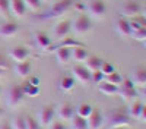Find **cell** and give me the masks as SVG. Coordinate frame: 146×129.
Masks as SVG:
<instances>
[{"label": "cell", "mask_w": 146, "mask_h": 129, "mask_svg": "<svg viewBox=\"0 0 146 129\" xmlns=\"http://www.w3.org/2000/svg\"><path fill=\"white\" fill-rule=\"evenodd\" d=\"M121 96V98H123L124 101H131L133 98L137 97V91L135 88V84L131 82V79L126 78L121 81V84L118 85V92Z\"/></svg>", "instance_id": "1"}, {"label": "cell", "mask_w": 146, "mask_h": 129, "mask_svg": "<svg viewBox=\"0 0 146 129\" xmlns=\"http://www.w3.org/2000/svg\"><path fill=\"white\" fill-rule=\"evenodd\" d=\"M73 3H75V0H58V2H54L53 6L50 7V10H48L47 18H58V16H62L63 13H66V12L73 6Z\"/></svg>", "instance_id": "2"}, {"label": "cell", "mask_w": 146, "mask_h": 129, "mask_svg": "<svg viewBox=\"0 0 146 129\" xmlns=\"http://www.w3.org/2000/svg\"><path fill=\"white\" fill-rule=\"evenodd\" d=\"M108 122L113 128H118V126H129L131 122V117L123 112V110H114L108 114Z\"/></svg>", "instance_id": "3"}, {"label": "cell", "mask_w": 146, "mask_h": 129, "mask_svg": "<svg viewBox=\"0 0 146 129\" xmlns=\"http://www.w3.org/2000/svg\"><path fill=\"white\" fill-rule=\"evenodd\" d=\"M23 98H25V92L22 90V85H13L7 92L6 103L9 107H16L23 101Z\"/></svg>", "instance_id": "4"}, {"label": "cell", "mask_w": 146, "mask_h": 129, "mask_svg": "<svg viewBox=\"0 0 146 129\" xmlns=\"http://www.w3.org/2000/svg\"><path fill=\"white\" fill-rule=\"evenodd\" d=\"M72 28H73V31H75L76 34H85V32H88L92 28L91 19L86 15L80 13V15H78L75 18V21H73V23H72Z\"/></svg>", "instance_id": "5"}, {"label": "cell", "mask_w": 146, "mask_h": 129, "mask_svg": "<svg viewBox=\"0 0 146 129\" xmlns=\"http://www.w3.org/2000/svg\"><path fill=\"white\" fill-rule=\"evenodd\" d=\"M54 117H56V107L51 104L44 106V107L40 110L38 113V122L41 126H48L54 122Z\"/></svg>", "instance_id": "6"}, {"label": "cell", "mask_w": 146, "mask_h": 129, "mask_svg": "<svg viewBox=\"0 0 146 129\" xmlns=\"http://www.w3.org/2000/svg\"><path fill=\"white\" fill-rule=\"evenodd\" d=\"M86 9L94 18H102L107 10V6L102 0H89Z\"/></svg>", "instance_id": "7"}, {"label": "cell", "mask_w": 146, "mask_h": 129, "mask_svg": "<svg viewBox=\"0 0 146 129\" xmlns=\"http://www.w3.org/2000/svg\"><path fill=\"white\" fill-rule=\"evenodd\" d=\"M72 31V22L70 21H60V22H57L56 25H54V28H53V35L56 38H64V37H67L69 35V32Z\"/></svg>", "instance_id": "8"}, {"label": "cell", "mask_w": 146, "mask_h": 129, "mask_svg": "<svg viewBox=\"0 0 146 129\" xmlns=\"http://www.w3.org/2000/svg\"><path fill=\"white\" fill-rule=\"evenodd\" d=\"M9 56L13 59V60L18 62H23V60H28L29 57V49L25 45H15L13 49L9 50Z\"/></svg>", "instance_id": "9"}, {"label": "cell", "mask_w": 146, "mask_h": 129, "mask_svg": "<svg viewBox=\"0 0 146 129\" xmlns=\"http://www.w3.org/2000/svg\"><path fill=\"white\" fill-rule=\"evenodd\" d=\"M86 122H88V129H100L104 122L102 112L100 109H92V113L86 117Z\"/></svg>", "instance_id": "10"}, {"label": "cell", "mask_w": 146, "mask_h": 129, "mask_svg": "<svg viewBox=\"0 0 146 129\" xmlns=\"http://www.w3.org/2000/svg\"><path fill=\"white\" fill-rule=\"evenodd\" d=\"M142 12V6L137 2H127L121 7V13L126 18H136Z\"/></svg>", "instance_id": "11"}, {"label": "cell", "mask_w": 146, "mask_h": 129, "mask_svg": "<svg viewBox=\"0 0 146 129\" xmlns=\"http://www.w3.org/2000/svg\"><path fill=\"white\" fill-rule=\"evenodd\" d=\"M115 31L120 37L129 38L131 37V29H130V23L126 18H118L115 19Z\"/></svg>", "instance_id": "12"}, {"label": "cell", "mask_w": 146, "mask_h": 129, "mask_svg": "<svg viewBox=\"0 0 146 129\" xmlns=\"http://www.w3.org/2000/svg\"><path fill=\"white\" fill-rule=\"evenodd\" d=\"M9 10L12 12V15L21 18V16L25 15L27 5L23 0H9Z\"/></svg>", "instance_id": "13"}, {"label": "cell", "mask_w": 146, "mask_h": 129, "mask_svg": "<svg viewBox=\"0 0 146 129\" xmlns=\"http://www.w3.org/2000/svg\"><path fill=\"white\" fill-rule=\"evenodd\" d=\"M73 75L82 84H91V72L85 66H80V65L75 66L73 68Z\"/></svg>", "instance_id": "14"}, {"label": "cell", "mask_w": 146, "mask_h": 129, "mask_svg": "<svg viewBox=\"0 0 146 129\" xmlns=\"http://www.w3.org/2000/svg\"><path fill=\"white\" fill-rule=\"evenodd\" d=\"M56 114H58V117L63 120H70L72 117L75 116V109H73L72 104L63 103V104L58 106V109L56 110Z\"/></svg>", "instance_id": "15"}, {"label": "cell", "mask_w": 146, "mask_h": 129, "mask_svg": "<svg viewBox=\"0 0 146 129\" xmlns=\"http://www.w3.org/2000/svg\"><path fill=\"white\" fill-rule=\"evenodd\" d=\"M18 32H19V25L16 22H6L0 27V35L5 37V38L13 37V35L18 34Z\"/></svg>", "instance_id": "16"}, {"label": "cell", "mask_w": 146, "mask_h": 129, "mask_svg": "<svg viewBox=\"0 0 146 129\" xmlns=\"http://www.w3.org/2000/svg\"><path fill=\"white\" fill-rule=\"evenodd\" d=\"M56 59L60 65H67L72 59V49H69V47H58V49H56Z\"/></svg>", "instance_id": "17"}, {"label": "cell", "mask_w": 146, "mask_h": 129, "mask_svg": "<svg viewBox=\"0 0 146 129\" xmlns=\"http://www.w3.org/2000/svg\"><path fill=\"white\" fill-rule=\"evenodd\" d=\"M35 41L36 44H38L40 49L42 50H47L51 47V38H50V35H48L47 32H42V31H38V32H35Z\"/></svg>", "instance_id": "18"}, {"label": "cell", "mask_w": 146, "mask_h": 129, "mask_svg": "<svg viewBox=\"0 0 146 129\" xmlns=\"http://www.w3.org/2000/svg\"><path fill=\"white\" fill-rule=\"evenodd\" d=\"M31 69H32V65H31L29 60L18 62V63L15 65V72H16V75L21 76V78H27V76H29Z\"/></svg>", "instance_id": "19"}, {"label": "cell", "mask_w": 146, "mask_h": 129, "mask_svg": "<svg viewBox=\"0 0 146 129\" xmlns=\"http://www.w3.org/2000/svg\"><path fill=\"white\" fill-rule=\"evenodd\" d=\"M79 45H83V44L80 41H78L76 38H73V37H64V38H62V41H60L57 45L50 47L48 51H53V50L58 49V47H69V49H73V47H79Z\"/></svg>", "instance_id": "20"}, {"label": "cell", "mask_w": 146, "mask_h": 129, "mask_svg": "<svg viewBox=\"0 0 146 129\" xmlns=\"http://www.w3.org/2000/svg\"><path fill=\"white\" fill-rule=\"evenodd\" d=\"M131 82L135 85H139V87H145L146 85V68H139L133 72V76H131Z\"/></svg>", "instance_id": "21"}, {"label": "cell", "mask_w": 146, "mask_h": 129, "mask_svg": "<svg viewBox=\"0 0 146 129\" xmlns=\"http://www.w3.org/2000/svg\"><path fill=\"white\" fill-rule=\"evenodd\" d=\"M88 56H89V53L86 51L85 45L73 47L72 49V57H73V60H76V62H85L88 59Z\"/></svg>", "instance_id": "22"}, {"label": "cell", "mask_w": 146, "mask_h": 129, "mask_svg": "<svg viewBox=\"0 0 146 129\" xmlns=\"http://www.w3.org/2000/svg\"><path fill=\"white\" fill-rule=\"evenodd\" d=\"M101 63H102V59H101V57L88 56V59L85 60V68H86L89 72H95V70H100Z\"/></svg>", "instance_id": "23"}, {"label": "cell", "mask_w": 146, "mask_h": 129, "mask_svg": "<svg viewBox=\"0 0 146 129\" xmlns=\"http://www.w3.org/2000/svg\"><path fill=\"white\" fill-rule=\"evenodd\" d=\"M98 90L102 94H105V96H115V94L118 92V87L117 85H113V84L105 82V81H102V82L98 84Z\"/></svg>", "instance_id": "24"}, {"label": "cell", "mask_w": 146, "mask_h": 129, "mask_svg": "<svg viewBox=\"0 0 146 129\" xmlns=\"http://www.w3.org/2000/svg\"><path fill=\"white\" fill-rule=\"evenodd\" d=\"M70 120H72V129H88V122L85 117L75 114Z\"/></svg>", "instance_id": "25"}, {"label": "cell", "mask_w": 146, "mask_h": 129, "mask_svg": "<svg viewBox=\"0 0 146 129\" xmlns=\"http://www.w3.org/2000/svg\"><path fill=\"white\" fill-rule=\"evenodd\" d=\"M73 87H75V79L72 76H63L58 82V88L62 91H70L73 90Z\"/></svg>", "instance_id": "26"}, {"label": "cell", "mask_w": 146, "mask_h": 129, "mask_svg": "<svg viewBox=\"0 0 146 129\" xmlns=\"http://www.w3.org/2000/svg\"><path fill=\"white\" fill-rule=\"evenodd\" d=\"M92 106L91 104H88V103H82V104H79L78 106V109H76V113L75 114H78V116H80V117H85V119H86V117L92 113Z\"/></svg>", "instance_id": "27"}, {"label": "cell", "mask_w": 146, "mask_h": 129, "mask_svg": "<svg viewBox=\"0 0 146 129\" xmlns=\"http://www.w3.org/2000/svg\"><path fill=\"white\" fill-rule=\"evenodd\" d=\"M142 103L140 101H133L131 104H130V107H129V116L130 117H135V119H137V117H139V113H140V110H142Z\"/></svg>", "instance_id": "28"}, {"label": "cell", "mask_w": 146, "mask_h": 129, "mask_svg": "<svg viewBox=\"0 0 146 129\" xmlns=\"http://www.w3.org/2000/svg\"><path fill=\"white\" fill-rule=\"evenodd\" d=\"M22 90L25 92V96H29V97H35L40 94V87L31 85L29 82H25V85H22Z\"/></svg>", "instance_id": "29"}, {"label": "cell", "mask_w": 146, "mask_h": 129, "mask_svg": "<svg viewBox=\"0 0 146 129\" xmlns=\"http://www.w3.org/2000/svg\"><path fill=\"white\" fill-rule=\"evenodd\" d=\"M12 129H27V122H25V117L23 116H16L13 122L10 123Z\"/></svg>", "instance_id": "30"}, {"label": "cell", "mask_w": 146, "mask_h": 129, "mask_svg": "<svg viewBox=\"0 0 146 129\" xmlns=\"http://www.w3.org/2000/svg\"><path fill=\"white\" fill-rule=\"evenodd\" d=\"M104 79H105V82H110V84L117 85V87L121 84V81H123V78H121V76H120V74H117V72H113V74L107 75Z\"/></svg>", "instance_id": "31"}, {"label": "cell", "mask_w": 146, "mask_h": 129, "mask_svg": "<svg viewBox=\"0 0 146 129\" xmlns=\"http://www.w3.org/2000/svg\"><path fill=\"white\" fill-rule=\"evenodd\" d=\"M100 70L102 72V75H104V76H107V75H110V74L115 72L114 65H113V63H110V62H104V60H102V63H101V68H100Z\"/></svg>", "instance_id": "32"}, {"label": "cell", "mask_w": 146, "mask_h": 129, "mask_svg": "<svg viewBox=\"0 0 146 129\" xmlns=\"http://www.w3.org/2000/svg\"><path fill=\"white\" fill-rule=\"evenodd\" d=\"M25 122H27V129H41L40 122L32 116H27L25 117Z\"/></svg>", "instance_id": "33"}, {"label": "cell", "mask_w": 146, "mask_h": 129, "mask_svg": "<svg viewBox=\"0 0 146 129\" xmlns=\"http://www.w3.org/2000/svg\"><path fill=\"white\" fill-rule=\"evenodd\" d=\"M104 75L101 70H95V72H91V82H94V84H100V82L104 81Z\"/></svg>", "instance_id": "34"}, {"label": "cell", "mask_w": 146, "mask_h": 129, "mask_svg": "<svg viewBox=\"0 0 146 129\" xmlns=\"http://www.w3.org/2000/svg\"><path fill=\"white\" fill-rule=\"evenodd\" d=\"M25 2V5H27V7H29V9H32V10H40L41 9V0H23Z\"/></svg>", "instance_id": "35"}, {"label": "cell", "mask_w": 146, "mask_h": 129, "mask_svg": "<svg viewBox=\"0 0 146 129\" xmlns=\"http://www.w3.org/2000/svg\"><path fill=\"white\" fill-rule=\"evenodd\" d=\"M131 37L135 38V40H139V41H143V40H146V28H140V29H137L136 32H133L131 34Z\"/></svg>", "instance_id": "36"}, {"label": "cell", "mask_w": 146, "mask_h": 129, "mask_svg": "<svg viewBox=\"0 0 146 129\" xmlns=\"http://www.w3.org/2000/svg\"><path fill=\"white\" fill-rule=\"evenodd\" d=\"M0 13L2 15H9V0H0Z\"/></svg>", "instance_id": "37"}, {"label": "cell", "mask_w": 146, "mask_h": 129, "mask_svg": "<svg viewBox=\"0 0 146 129\" xmlns=\"http://www.w3.org/2000/svg\"><path fill=\"white\" fill-rule=\"evenodd\" d=\"M50 129H66V125L63 122H53L50 125Z\"/></svg>", "instance_id": "38"}, {"label": "cell", "mask_w": 146, "mask_h": 129, "mask_svg": "<svg viewBox=\"0 0 146 129\" xmlns=\"http://www.w3.org/2000/svg\"><path fill=\"white\" fill-rule=\"evenodd\" d=\"M137 119H139L140 122H145V123H146V106H142V110H140V113H139Z\"/></svg>", "instance_id": "39"}, {"label": "cell", "mask_w": 146, "mask_h": 129, "mask_svg": "<svg viewBox=\"0 0 146 129\" xmlns=\"http://www.w3.org/2000/svg\"><path fill=\"white\" fill-rule=\"evenodd\" d=\"M7 68H9V63H7V60L3 57V56H0V69H5V70H7Z\"/></svg>", "instance_id": "40"}, {"label": "cell", "mask_w": 146, "mask_h": 129, "mask_svg": "<svg viewBox=\"0 0 146 129\" xmlns=\"http://www.w3.org/2000/svg\"><path fill=\"white\" fill-rule=\"evenodd\" d=\"M73 6H75L79 12H85V9H86V6H85L83 3H80V2H75V3H73Z\"/></svg>", "instance_id": "41"}, {"label": "cell", "mask_w": 146, "mask_h": 129, "mask_svg": "<svg viewBox=\"0 0 146 129\" xmlns=\"http://www.w3.org/2000/svg\"><path fill=\"white\" fill-rule=\"evenodd\" d=\"M28 82H29L31 85H36V87H38V85H40V78H36V76H32V78H31V79H29Z\"/></svg>", "instance_id": "42"}, {"label": "cell", "mask_w": 146, "mask_h": 129, "mask_svg": "<svg viewBox=\"0 0 146 129\" xmlns=\"http://www.w3.org/2000/svg\"><path fill=\"white\" fill-rule=\"evenodd\" d=\"M0 129H12V126H10L9 122H5V123L0 125Z\"/></svg>", "instance_id": "43"}, {"label": "cell", "mask_w": 146, "mask_h": 129, "mask_svg": "<svg viewBox=\"0 0 146 129\" xmlns=\"http://www.w3.org/2000/svg\"><path fill=\"white\" fill-rule=\"evenodd\" d=\"M142 94H143V97H145V100H146V85L142 87Z\"/></svg>", "instance_id": "44"}, {"label": "cell", "mask_w": 146, "mask_h": 129, "mask_svg": "<svg viewBox=\"0 0 146 129\" xmlns=\"http://www.w3.org/2000/svg\"><path fill=\"white\" fill-rule=\"evenodd\" d=\"M5 74H6V70L5 69H0V76H3Z\"/></svg>", "instance_id": "45"}, {"label": "cell", "mask_w": 146, "mask_h": 129, "mask_svg": "<svg viewBox=\"0 0 146 129\" xmlns=\"http://www.w3.org/2000/svg\"><path fill=\"white\" fill-rule=\"evenodd\" d=\"M143 18H145V19H146V7H145V9H143Z\"/></svg>", "instance_id": "46"}, {"label": "cell", "mask_w": 146, "mask_h": 129, "mask_svg": "<svg viewBox=\"0 0 146 129\" xmlns=\"http://www.w3.org/2000/svg\"><path fill=\"white\" fill-rule=\"evenodd\" d=\"M113 129H126V126H118V128H113Z\"/></svg>", "instance_id": "47"}, {"label": "cell", "mask_w": 146, "mask_h": 129, "mask_svg": "<svg viewBox=\"0 0 146 129\" xmlns=\"http://www.w3.org/2000/svg\"><path fill=\"white\" fill-rule=\"evenodd\" d=\"M142 43H143V45H145V47H146V40H143V41H142Z\"/></svg>", "instance_id": "48"}, {"label": "cell", "mask_w": 146, "mask_h": 129, "mask_svg": "<svg viewBox=\"0 0 146 129\" xmlns=\"http://www.w3.org/2000/svg\"><path fill=\"white\" fill-rule=\"evenodd\" d=\"M2 114H3V110H2V109H0V116H2Z\"/></svg>", "instance_id": "49"}, {"label": "cell", "mask_w": 146, "mask_h": 129, "mask_svg": "<svg viewBox=\"0 0 146 129\" xmlns=\"http://www.w3.org/2000/svg\"><path fill=\"white\" fill-rule=\"evenodd\" d=\"M41 2H51V0H41Z\"/></svg>", "instance_id": "50"}, {"label": "cell", "mask_w": 146, "mask_h": 129, "mask_svg": "<svg viewBox=\"0 0 146 129\" xmlns=\"http://www.w3.org/2000/svg\"><path fill=\"white\" fill-rule=\"evenodd\" d=\"M0 91H2V88H0Z\"/></svg>", "instance_id": "51"}]
</instances>
